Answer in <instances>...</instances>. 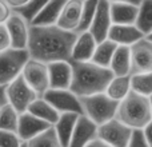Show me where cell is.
Here are the masks:
<instances>
[{
	"label": "cell",
	"mask_w": 152,
	"mask_h": 147,
	"mask_svg": "<svg viewBox=\"0 0 152 147\" xmlns=\"http://www.w3.org/2000/svg\"><path fill=\"white\" fill-rule=\"evenodd\" d=\"M77 34L52 26H31L28 31L27 48L31 59L42 63L58 60L71 62V52Z\"/></svg>",
	"instance_id": "6da1fadb"
},
{
	"label": "cell",
	"mask_w": 152,
	"mask_h": 147,
	"mask_svg": "<svg viewBox=\"0 0 152 147\" xmlns=\"http://www.w3.org/2000/svg\"><path fill=\"white\" fill-rule=\"evenodd\" d=\"M72 79L69 90L76 96L104 92L113 74L108 67H102L92 62H71Z\"/></svg>",
	"instance_id": "7a4b0ae2"
},
{
	"label": "cell",
	"mask_w": 152,
	"mask_h": 147,
	"mask_svg": "<svg viewBox=\"0 0 152 147\" xmlns=\"http://www.w3.org/2000/svg\"><path fill=\"white\" fill-rule=\"evenodd\" d=\"M115 118L129 129L142 130L152 119L150 100L147 96L136 94L131 90L129 94L119 102Z\"/></svg>",
	"instance_id": "3957f363"
},
{
	"label": "cell",
	"mask_w": 152,
	"mask_h": 147,
	"mask_svg": "<svg viewBox=\"0 0 152 147\" xmlns=\"http://www.w3.org/2000/svg\"><path fill=\"white\" fill-rule=\"evenodd\" d=\"M83 110V115L91 119L96 126L105 123L107 121L115 118L119 102L111 99L105 92L88 95L79 98Z\"/></svg>",
	"instance_id": "277c9868"
},
{
	"label": "cell",
	"mask_w": 152,
	"mask_h": 147,
	"mask_svg": "<svg viewBox=\"0 0 152 147\" xmlns=\"http://www.w3.org/2000/svg\"><path fill=\"white\" fill-rule=\"evenodd\" d=\"M29 59L27 50L7 48L0 52V86H7L21 74L23 66Z\"/></svg>",
	"instance_id": "5b68a950"
},
{
	"label": "cell",
	"mask_w": 152,
	"mask_h": 147,
	"mask_svg": "<svg viewBox=\"0 0 152 147\" xmlns=\"http://www.w3.org/2000/svg\"><path fill=\"white\" fill-rule=\"evenodd\" d=\"M5 96H7V102L19 114H23L27 111L28 106L37 98V95L27 84L20 74L5 86Z\"/></svg>",
	"instance_id": "8992f818"
},
{
	"label": "cell",
	"mask_w": 152,
	"mask_h": 147,
	"mask_svg": "<svg viewBox=\"0 0 152 147\" xmlns=\"http://www.w3.org/2000/svg\"><path fill=\"white\" fill-rule=\"evenodd\" d=\"M132 131L134 130L121 123L119 119L112 118L105 123L97 126L96 137L112 147H127L131 139Z\"/></svg>",
	"instance_id": "52a82bcc"
},
{
	"label": "cell",
	"mask_w": 152,
	"mask_h": 147,
	"mask_svg": "<svg viewBox=\"0 0 152 147\" xmlns=\"http://www.w3.org/2000/svg\"><path fill=\"white\" fill-rule=\"evenodd\" d=\"M59 114L61 112H75L81 115V104L79 96H76L69 88H48L42 95Z\"/></svg>",
	"instance_id": "ba28073f"
},
{
	"label": "cell",
	"mask_w": 152,
	"mask_h": 147,
	"mask_svg": "<svg viewBox=\"0 0 152 147\" xmlns=\"http://www.w3.org/2000/svg\"><path fill=\"white\" fill-rule=\"evenodd\" d=\"M21 76L27 82V84L36 92L37 96H42L50 88L48 68L45 63H42L39 60H35V59L29 58L26 62V64L23 66Z\"/></svg>",
	"instance_id": "9c48e42d"
},
{
	"label": "cell",
	"mask_w": 152,
	"mask_h": 147,
	"mask_svg": "<svg viewBox=\"0 0 152 147\" xmlns=\"http://www.w3.org/2000/svg\"><path fill=\"white\" fill-rule=\"evenodd\" d=\"M131 70L129 75L152 71V43L145 37L129 46Z\"/></svg>",
	"instance_id": "30bf717a"
},
{
	"label": "cell",
	"mask_w": 152,
	"mask_h": 147,
	"mask_svg": "<svg viewBox=\"0 0 152 147\" xmlns=\"http://www.w3.org/2000/svg\"><path fill=\"white\" fill-rule=\"evenodd\" d=\"M112 26L110 15V1L108 0H97L96 11L94 13V18L89 24L88 32L94 36L96 43L107 39L108 31Z\"/></svg>",
	"instance_id": "8fae6325"
},
{
	"label": "cell",
	"mask_w": 152,
	"mask_h": 147,
	"mask_svg": "<svg viewBox=\"0 0 152 147\" xmlns=\"http://www.w3.org/2000/svg\"><path fill=\"white\" fill-rule=\"evenodd\" d=\"M5 28L10 34L11 39V47L18 48V50H26L27 42H28V31H29V23L20 16L18 12L12 11L10 18L5 21Z\"/></svg>",
	"instance_id": "7c38bea8"
},
{
	"label": "cell",
	"mask_w": 152,
	"mask_h": 147,
	"mask_svg": "<svg viewBox=\"0 0 152 147\" xmlns=\"http://www.w3.org/2000/svg\"><path fill=\"white\" fill-rule=\"evenodd\" d=\"M97 126L86 115H79L75 129L72 131L68 147H86L92 139L96 138Z\"/></svg>",
	"instance_id": "4fadbf2b"
},
{
	"label": "cell",
	"mask_w": 152,
	"mask_h": 147,
	"mask_svg": "<svg viewBox=\"0 0 152 147\" xmlns=\"http://www.w3.org/2000/svg\"><path fill=\"white\" fill-rule=\"evenodd\" d=\"M83 4L84 0H66L63 7H61L56 26L66 29V31L76 32L79 23H80Z\"/></svg>",
	"instance_id": "5bb4252c"
},
{
	"label": "cell",
	"mask_w": 152,
	"mask_h": 147,
	"mask_svg": "<svg viewBox=\"0 0 152 147\" xmlns=\"http://www.w3.org/2000/svg\"><path fill=\"white\" fill-rule=\"evenodd\" d=\"M48 127H51L50 123L36 118L35 115H32L28 111H26L23 114H19L16 134L19 135V138L23 142H27V140L32 139L34 137L39 135L40 132H43L44 130H47Z\"/></svg>",
	"instance_id": "9a60e30c"
},
{
	"label": "cell",
	"mask_w": 152,
	"mask_h": 147,
	"mask_svg": "<svg viewBox=\"0 0 152 147\" xmlns=\"http://www.w3.org/2000/svg\"><path fill=\"white\" fill-rule=\"evenodd\" d=\"M50 88H69L72 79L71 62L58 60L47 64Z\"/></svg>",
	"instance_id": "2e32d148"
},
{
	"label": "cell",
	"mask_w": 152,
	"mask_h": 147,
	"mask_svg": "<svg viewBox=\"0 0 152 147\" xmlns=\"http://www.w3.org/2000/svg\"><path fill=\"white\" fill-rule=\"evenodd\" d=\"M143 37L144 35L135 24H112L107 35V39L118 46H131Z\"/></svg>",
	"instance_id": "e0dca14e"
},
{
	"label": "cell",
	"mask_w": 152,
	"mask_h": 147,
	"mask_svg": "<svg viewBox=\"0 0 152 147\" xmlns=\"http://www.w3.org/2000/svg\"><path fill=\"white\" fill-rule=\"evenodd\" d=\"M96 44V40L88 31L79 32L72 46L71 62H89L94 55Z\"/></svg>",
	"instance_id": "ac0fdd59"
},
{
	"label": "cell",
	"mask_w": 152,
	"mask_h": 147,
	"mask_svg": "<svg viewBox=\"0 0 152 147\" xmlns=\"http://www.w3.org/2000/svg\"><path fill=\"white\" fill-rule=\"evenodd\" d=\"M110 15L112 24H135L137 5L123 1H110Z\"/></svg>",
	"instance_id": "d6986e66"
},
{
	"label": "cell",
	"mask_w": 152,
	"mask_h": 147,
	"mask_svg": "<svg viewBox=\"0 0 152 147\" xmlns=\"http://www.w3.org/2000/svg\"><path fill=\"white\" fill-rule=\"evenodd\" d=\"M77 116L79 114L75 112H61L59 115L58 121L52 124L53 130H55L56 135H58V139L60 140L63 147H68L72 131H74L76 121H77Z\"/></svg>",
	"instance_id": "ffe728a7"
},
{
	"label": "cell",
	"mask_w": 152,
	"mask_h": 147,
	"mask_svg": "<svg viewBox=\"0 0 152 147\" xmlns=\"http://www.w3.org/2000/svg\"><path fill=\"white\" fill-rule=\"evenodd\" d=\"M108 68L111 70L113 76L129 75V70H131L129 46H118V47H116Z\"/></svg>",
	"instance_id": "44dd1931"
},
{
	"label": "cell",
	"mask_w": 152,
	"mask_h": 147,
	"mask_svg": "<svg viewBox=\"0 0 152 147\" xmlns=\"http://www.w3.org/2000/svg\"><path fill=\"white\" fill-rule=\"evenodd\" d=\"M66 0H48V3L43 7V10L37 13L31 21V26H52L56 24L60 15L61 7Z\"/></svg>",
	"instance_id": "7402d4cb"
},
{
	"label": "cell",
	"mask_w": 152,
	"mask_h": 147,
	"mask_svg": "<svg viewBox=\"0 0 152 147\" xmlns=\"http://www.w3.org/2000/svg\"><path fill=\"white\" fill-rule=\"evenodd\" d=\"M27 111H28L29 114H32V115H35L36 118L50 123L51 126L58 121L59 115H60V114H59L58 111L42 96H37L36 99L28 106Z\"/></svg>",
	"instance_id": "603a6c76"
},
{
	"label": "cell",
	"mask_w": 152,
	"mask_h": 147,
	"mask_svg": "<svg viewBox=\"0 0 152 147\" xmlns=\"http://www.w3.org/2000/svg\"><path fill=\"white\" fill-rule=\"evenodd\" d=\"M129 91H131V76L124 75V76H113L110 80L104 92L111 99L120 102L123 98H126L129 94Z\"/></svg>",
	"instance_id": "cb8c5ba5"
},
{
	"label": "cell",
	"mask_w": 152,
	"mask_h": 147,
	"mask_svg": "<svg viewBox=\"0 0 152 147\" xmlns=\"http://www.w3.org/2000/svg\"><path fill=\"white\" fill-rule=\"evenodd\" d=\"M118 44H115L113 42H111L110 39H104L102 42H99L95 47L94 55H92L91 60L92 63L97 64V66L102 67H108L111 63V59H112V55L115 52Z\"/></svg>",
	"instance_id": "d4e9b609"
},
{
	"label": "cell",
	"mask_w": 152,
	"mask_h": 147,
	"mask_svg": "<svg viewBox=\"0 0 152 147\" xmlns=\"http://www.w3.org/2000/svg\"><path fill=\"white\" fill-rule=\"evenodd\" d=\"M135 26L144 36L152 31V0H142L140 4L137 5V16Z\"/></svg>",
	"instance_id": "484cf974"
},
{
	"label": "cell",
	"mask_w": 152,
	"mask_h": 147,
	"mask_svg": "<svg viewBox=\"0 0 152 147\" xmlns=\"http://www.w3.org/2000/svg\"><path fill=\"white\" fill-rule=\"evenodd\" d=\"M26 143L27 147H63L52 126L40 132L39 135L34 137L32 139L27 140Z\"/></svg>",
	"instance_id": "4316f807"
},
{
	"label": "cell",
	"mask_w": 152,
	"mask_h": 147,
	"mask_svg": "<svg viewBox=\"0 0 152 147\" xmlns=\"http://www.w3.org/2000/svg\"><path fill=\"white\" fill-rule=\"evenodd\" d=\"M131 76V90L143 96L152 95V71L143 74H134Z\"/></svg>",
	"instance_id": "83f0119b"
},
{
	"label": "cell",
	"mask_w": 152,
	"mask_h": 147,
	"mask_svg": "<svg viewBox=\"0 0 152 147\" xmlns=\"http://www.w3.org/2000/svg\"><path fill=\"white\" fill-rule=\"evenodd\" d=\"M18 122H19V112L10 103H5L0 108V130L16 132Z\"/></svg>",
	"instance_id": "f1b7e54d"
},
{
	"label": "cell",
	"mask_w": 152,
	"mask_h": 147,
	"mask_svg": "<svg viewBox=\"0 0 152 147\" xmlns=\"http://www.w3.org/2000/svg\"><path fill=\"white\" fill-rule=\"evenodd\" d=\"M47 3H48V0H29V1L26 3L24 5H21V7H19V8H15V10H12V11L18 12L19 15L23 16L28 23H31V21L34 20V18L43 10V7H44Z\"/></svg>",
	"instance_id": "f546056e"
},
{
	"label": "cell",
	"mask_w": 152,
	"mask_h": 147,
	"mask_svg": "<svg viewBox=\"0 0 152 147\" xmlns=\"http://www.w3.org/2000/svg\"><path fill=\"white\" fill-rule=\"evenodd\" d=\"M96 5H97V0H84L83 11H81V16H80V23H79V27L76 29V34L83 31H88L91 20L94 18V13L96 11Z\"/></svg>",
	"instance_id": "4dcf8cb0"
},
{
	"label": "cell",
	"mask_w": 152,
	"mask_h": 147,
	"mask_svg": "<svg viewBox=\"0 0 152 147\" xmlns=\"http://www.w3.org/2000/svg\"><path fill=\"white\" fill-rule=\"evenodd\" d=\"M23 140L13 131L0 130V147H20Z\"/></svg>",
	"instance_id": "1f68e13d"
},
{
	"label": "cell",
	"mask_w": 152,
	"mask_h": 147,
	"mask_svg": "<svg viewBox=\"0 0 152 147\" xmlns=\"http://www.w3.org/2000/svg\"><path fill=\"white\" fill-rule=\"evenodd\" d=\"M127 147H150V145L145 140L142 130H134Z\"/></svg>",
	"instance_id": "d6a6232c"
},
{
	"label": "cell",
	"mask_w": 152,
	"mask_h": 147,
	"mask_svg": "<svg viewBox=\"0 0 152 147\" xmlns=\"http://www.w3.org/2000/svg\"><path fill=\"white\" fill-rule=\"evenodd\" d=\"M11 47V39L5 24H0V52Z\"/></svg>",
	"instance_id": "836d02e7"
},
{
	"label": "cell",
	"mask_w": 152,
	"mask_h": 147,
	"mask_svg": "<svg viewBox=\"0 0 152 147\" xmlns=\"http://www.w3.org/2000/svg\"><path fill=\"white\" fill-rule=\"evenodd\" d=\"M11 13H12V8L10 7L7 0H0V24H4Z\"/></svg>",
	"instance_id": "e575fe53"
},
{
	"label": "cell",
	"mask_w": 152,
	"mask_h": 147,
	"mask_svg": "<svg viewBox=\"0 0 152 147\" xmlns=\"http://www.w3.org/2000/svg\"><path fill=\"white\" fill-rule=\"evenodd\" d=\"M142 131H143V135H144L145 140H147V143L150 145V147H152V119L143 127Z\"/></svg>",
	"instance_id": "d590c367"
},
{
	"label": "cell",
	"mask_w": 152,
	"mask_h": 147,
	"mask_svg": "<svg viewBox=\"0 0 152 147\" xmlns=\"http://www.w3.org/2000/svg\"><path fill=\"white\" fill-rule=\"evenodd\" d=\"M86 147H112V146H110L108 143H105L104 140H102V139H99V138H95V139H92L91 142L88 143Z\"/></svg>",
	"instance_id": "8d00e7d4"
},
{
	"label": "cell",
	"mask_w": 152,
	"mask_h": 147,
	"mask_svg": "<svg viewBox=\"0 0 152 147\" xmlns=\"http://www.w3.org/2000/svg\"><path fill=\"white\" fill-rule=\"evenodd\" d=\"M28 1L29 0H7V3L10 4V7L12 8V10L21 7V5H24L26 3H28Z\"/></svg>",
	"instance_id": "74e56055"
},
{
	"label": "cell",
	"mask_w": 152,
	"mask_h": 147,
	"mask_svg": "<svg viewBox=\"0 0 152 147\" xmlns=\"http://www.w3.org/2000/svg\"><path fill=\"white\" fill-rule=\"evenodd\" d=\"M7 102V96H5V86H0V108L5 104Z\"/></svg>",
	"instance_id": "f35d334b"
},
{
	"label": "cell",
	"mask_w": 152,
	"mask_h": 147,
	"mask_svg": "<svg viewBox=\"0 0 152 147\" xmlns=\"http://www.w3.org/2000/svg\"><path fill=\"white\" fill-rule=\"evenodd\" d=\"M108 1H123V3H131V4L139 5L142 0H108Z\"/></svg>",
	"instance_id": "ab89813d"
},
{
	"label": "cell",
	"mask_w": 152,
	"mask_h": 147,
	"mask_svg": "<svg viewBox=\"0 0 152 147\" xmlns=\"http://www.w3.org/2000/svg\"><path fill=\"white\" fill-rule=\"evenodd\" d=\"M144 37H145V39H147V40H150V42L152 43V31L150 32V34H147V35H145Z\"/></svg>",
	"instance_id": "60d3db41"
},
{
	"label": "cell",
	"mask_w": 152,
	"mask_h": 147,
	"mask_svg": "<svg viewBox=\"0 0 152 147\" xmlns=\"http://www.w3.org/2000/svg\"><path fill=\"white\" fill-rule=\"evenodd\" d=\"M148 100H150V110H151V116H152V95L148 96Z\"/></svg>",
	"instance_id": "b9f144b4"
},
{
	"label": "cell",
	"mask_w": 152,
	"mask_h": 147,
	"mask_svg": "<svg viewBox=\"0 0 152 147\" xmlns=\"http://www.w3.org/2000/svg\"><path fill=\"white\" fill-rule=\"evenodd\" d=\"M20 147H27V143L26 142H23V143H21V146Z\"/></svg>",
	"instance_id": "7bdbcfd3"
}]
</instances>
